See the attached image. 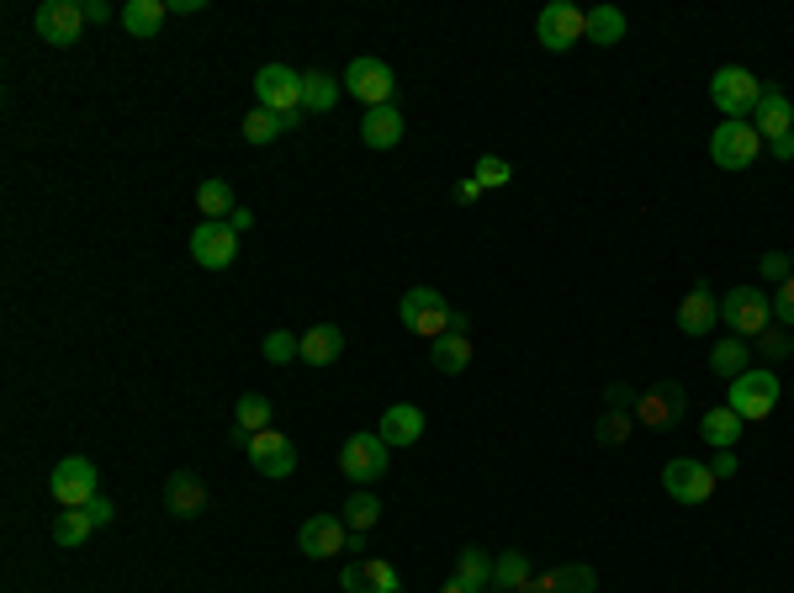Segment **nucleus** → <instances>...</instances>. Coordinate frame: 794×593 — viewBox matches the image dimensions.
I'll use <instances>...</instances> for the list:
<instances>
[{"label": "nucleus", "mask_w": 794, "mask_h": 593, "mask_svg": "<svg viewBox=\"0 0 794 593\" xmlns=\"http://www.w3.org/2000/svg\"><path fill=\"white\" fill-rule=\"evenodd\" d=\"M339 91H344V80H334V74H323V70H308L302 74V112H334Z\"/></svg>", "instance_id": "nucleus-25"}, {"label": "nucleus", "mask_w": 794, "mask_h": 593, "mask_svg": "<svg viewBox=\"0 0 794 593\" xmlns=\"http://www.w3.org/2000/svg\"><path fill=\"white\" fill-rule=\"evenodd\" d=\"M699 434H704L715 451H731V446L742 440V419H736L731 408H710V413L699 419Z\"/></svg>", "instance_id": "nucleus-27"}, {"label": "nucleus", "mask_w": 794, "mask_h": 593, "mask_svg": "<svg viewBox=\"0 0 794 593\" xmlns=\"http://www.w3.org/2000/svg\"><path fill=\"white\" fill-rule=\"evenodd\" d=\"M763 276H769V282H790V276H794V270H790V255L769 249V255H763Z\"/></svg>", "instance_id": "nucleus-43"}, {"label": "nucleus", "mask_w": 794, "mask_h": 593, "mask_svg": "<svg viewBox=\"0 0 794 593\" xmlns=\"http://www.w3.org/2000/svg\"><path fill=\"white\" fill-rule=\"evenodd\" d=\"M477 196H482L477 175H466V181H456V202H477Z\"/></svg>", "instance_id": "nucleus-49"}, {"label": "nucleus", "mask_w": 794, "mask_h": 593, "mask_svg": "<svg viewBox=\"0 0 794 593\" xmlns=\"http://www.w3.org/2000/svg\"><path fill=\"white\" fill-rule=\"evenodd\" d=\"M260 356L270 360V366H287V360H302V334H291V329H276V334H265Z\"/></svg>", "instance_id": "nucleus-36"}, {"label": "nucleus", "mask_w": 794, "mask_h": 593, "mask_svg": "<svg viewBox=\"0 0 794 593\" xmlns=\"http://www.w3.org/2000/svg\"><path fill=\"white\" fill-rule=\"evenodd\" d=\"M398 318H403V329H413L419 339H440V334H451L456 308H451L434 286H409L403 303H398Z\"/></svg>", "instance_id": "nucleus-3"}, {"label": "nucleus", "mask_w": 794, "mask_h": 593, "mask_svg": "<svg viewBox=\"0 0 794 593\" xmlns=\"http://www.w3.org/2000/svg\"><path fill=\"white\" fill-rule=\"evenodd\" d=\"M377 434H382L386 446H413L419 434H424V413L413 403H392L382 413V425H377Z\"/></svg>", "instance_id": "nucleus-21"}, {"label": "nucleus", "mask_w": 794, "mask_h": 593, "mask_svg": "<svg viewBox=\"0 0 794 593\" xmlns=\"http://www.w3.org/2000/svg\"><path fill=\"white\" fill-rule=\"evenodd\" d=\"M769 154H773V160H784V165H790V160H794V133H784V139H773V143H769Z\"/></svg>", "instance_id": "nucleus-46"}, {"label": "nucleus", "mask_w": 794, "mask_h": 593, "mask_svg": "<svg viewBox=\"0 0 794 593\" xmlns=\"http://www.w3.org/2000/svg\"><path fill=\"white\" fill-rule=\"evenodd\" d=\"M620 38H626V11H615V6H594V11H588V43L615 48Z\"/></svg>", "instance_id": "nucleus-30"}, {"label": "nucleus", "mask_w": 794, "mask_h": 593, "mask_svg": "<svg viewBox=\"0 0 794 593\" xmlns=\"http://www.w3.org/2000/svg\"><path fill=\"white\" fill-rule=\"evenodd\" d=\"M228 228H234V234H249V228H255V213H249V207H234Z\"/></svg>", "instance_id": "nucleus-47"}, {"label": "nucleus", "mask_w": 794, "mask_h": 593, "mask_svg": "<svg viewBox=\"0 0 794 593\" xmlns=\"http://www.w3.org/2000/svg\"><path fill=\"white\" fill-rule=\"evenodd\" d=\"M757 95H763V80H752V70L742 64H725L710 80V101L725 112V122H746V112H757Z\"/></svg>", "instance_id": "nucleus-5"}, {"label": "nucleus", "mask_w": 794, "mask_h": 593, "mask_svg": "<svg viewBox=\"0 0 794 593\" xmlns=\"http://www.w3.org/2000/svg\"><path fill=\"white\" fill-rule=\"evenodd\" d=\"M403 112L398 106H371L361 117V143L365 149H398V139H403Z\"/></svg>", "instance_id": "nucleus-20"}, {"label": "nucleus", "mask_w": 794, "mask_h": 593, "mask_svg": "<svg viewBox=\"0 0 794 593\" xmlns=\"http://www.w3.org/2000/svg\"><path fill=\"white\" fill-rule=\"evenodd\" d=\"M234 186L228 181H202L196 186V213H202V223H228L234 217Z\"/></svg>", "instance_id": "nucleus-24"}, {"label": "nucleus", "mask_w": 794, "mask_h": 593, "mask_svg": "<svg viewBox=\"0 0 794 593\" xmlns=\"http://www.w3.org/2000/svg\"><path fill=\"white\" fill-rule=\"evenodd\" d=\"M546 583H551V593H594V589H599L594 568H582V562H567V568H556Z\"/></svg>", "instance_id": "nucleus-33"}, {"label": "nucleus", "mask_w": 794, "mask_h": 593, "mask_svg": "<svg viewBox=\"0 0 794 593\" xmlns=\"http://www.w3.org/2000/svg\"><path fill=\"white\" fill-rule=\"evenodd\" d=\"M392 456V446H386L377 429H361V434H350L344 440V451H339V472L350 477V482H361V488H371L377 477H386V461Z\"/></svg>", "instance_id": "nucleus-4"}, {"label": "nucleus", "mask_w": 794, "mask_h": 593, "mask_svg": "<svg viewBox=\"0 0 794 593\" xmlns=\"http://www.w3.org/2000/svg\"><path fill=\"white\" fill-rule=\"evenodd\" d=\"M249 467L270 482H281V477L297 472V446L281 429H260V434H249Z\"/></svg>", "instance_id": "nucleus-12"}, {"label": "nucleus", "mask_w": 794, "mask_h": 593, "mask_svg": "<svg viewBox=\"0 0 794 593\" xmlns=\"http://www.w3.org/2000/svg\"><path fill=\"white\" fill-rule=\"evenodd\" d=\"M192 255L202 270H228L239 255V234L228 223H196L192 228Z\"/></svg>", "instance_id": "nucleus-14"}, {"label": "nucleus", "mask_w": 794, "mask_h": 593, "mask_svg": "<svg viewBox=\"0 0 794 593\" xmlns=\"http://www.w3.org/2000/svg\"><path fill=\"white\" fill-rule=\"evenodd\" d=\"M678 419H683V387L678 381H657L647 392H636V425L673 429Z\"/></svg>", "instance_id": "nucleus-15"}, {"label": "nucleus", "mask_w": 794, "mask_h": 593, "mask_svg": "<svg viewBox=\"0 0 794 593\" xmlns=\"http://www.w3.org/2000/svg\"><path fill=\"white\" fill-rule=\"evenodd\" d=\"M508 175H514V170H508V160H498V154H482L477 160V186L487 191V186H508Z\"/></svg>", "instance_id": "nucleus-39"}, {"label": "nucleus", "mask_w": 794, "mask_h": 593, "mask_svg": "<svg viewBox=\"0 0 794 593\" xmlns=\"http://www.w3.org/2000/svg\"><path fill=\"white\" fill-rule=\"evenodd\" d=\"M725 408H731L742 425L769 419L773 408H778V377H773V371H752V366H746L736 381H725Z\"/></svg>", "instance_id": "nucleus-2"}, {"label": "nucleus", "mask_w": 794, "mask_h": 593, "mask_svg": "<svg viewBox=\"0 0 794 593\" xmlns=\"http://www.w3.org/2000/svg\"><path fill=\"white\" fill-rule=\"evenodd\" d=\"M85 514H91V524H112V520H117V503L101 499V493H96V499L85 503Z\"/></svg>", "instance_id": "nucleus-44"}, {"label": "nucleus", "mask_w": 794, "mask_h": 593, "mask_svg": "<svg viewBox=\"0 0 794 593\" xmlns=\"http://www.w3.org/2000/svg\"><path fill=\"white\" fill-rule=\"evenodd\" d=\"M91 530H96V524H91L85 509H59V520H53V541H59V546H85V541H91Z\"/></svg>", "instance_id": "nucleus-32"}, {"label": "nucleus", "mask_w": 794, "mask_h": 593, "mask_svg": "<svg viewBox=\"0 0 794 593\" xmlns=\"http://www.w3.org/2000/svg\"><path fill=\"white\" fill-rule=\"evenodd\" d=\"M752 127L763 133V143L794 133V106H790V95L778 91V85H763V95H757V112H752Z\"/></svg>", "instance_id": "nucleus-17"}, {"label": "nucleus", "mask_w": 794, "mask_h": 593, "mask_svg": "<svg viewBox=\"0 0 794 593\" xmlns=\"http://www.w3.org/2000/svg\"><path fill=\"white\" fill-rule=\"evenodd\" d=\"M440 593H477V589H466L461 577H451V583H445V589H440Z\"/></svg>", "instance_id": "nucleus-51"}, {"label": "nucleus", "mask_w": 794, "mask_h": 593, "mask_svg": "<svg viewBox=\"0 0 794 593\" xmlns=\"http://www.w3.org/2000/svg\"><path fill=\"white\" fill-rule=\"evenodd\" d=\"M715 324H721V303H715V292H710V286H694V292L683 297V308H678V329L694 334V339H710Z\"/></svg>", "instance_id": "nucleus-19"}, {"label": "nucleus", "mask_w": 794, "mask_h": 593, "mask_svg": "<svg viewBox=\"0 0 794 593\" xmlns=\"http://www.w3.org/2000/svg\"><path fill=\"white\" fill-rule=\"evenodd\" d=\"M529 583V556L525 551H504L498 562H493V589L498 593H519Z\"/></svg>", "instance_id": "nucleus-31"}, {"label": "nucleus", "mask_w": 794, "mask_h": 593, "mask_svg": "<svg viewBox=\"0 0 794 593\" xmlns=\"http://www.w3.org/2000/svg\"><path fill=\"white\" fill-rule=\"evenodd\" d=\"M32 27H38V38L53 48H70L80 43V32H85V6L80 0H43L38 6V17H32Z\"/></svg>", "instance_id": "nucleus-10"}, {"label": "nucleus", "mask_w": 794, "mask_h": 593, "mask_svg": "<svg viewBox=\"0 0 794 593\" xmlns=\"http://www.w3.org/2000/svg\"><path fill=\"white\" fill-rule=\"evenodd\" d=\"M773 324H778V329H794V276L778 282V292H773Z\"/></svg>", "instance_id": "nucleus-40"}, {"label": "nucleus", "mask_w": 794, "mask_h": 593, "mask_svg": "<svg viewBox=\"0 0 794 593\" xmlns=\"http://www.w3.org/2000/svg\"><path fill=\"white\" fill-rule=\"evenodd\" d=\"M430 360H434V371L440 377H461L466 366H472V339L466 334H440V339H430Z\"/></svg>", "instance_id": "nucleus-22"}, {"label": "nucleus", "mask_w": 794, "mask_h": 593, "mask_svg": "<svg viewBox=\"0 0 794 593\" xmlns=\"http://www.w3.org/2000/svg\"><path fill=\"white\" fill-rule=\"evenodd\" d=\"M535 38H540V48H551V53H567L573 43L588 38V11H578L573 0H551V6L540 11V22H535Z\"/></svg>", "instance_id": "nucleus-8"}, {"label": "nucleus", "mask_w": 794, "mask_h": 593, "mask_svg": "<svg viewBox=\"0 0 794 593\" xmlns=\"http://www.w3.org/2000/svg\"><path fill=\"white\" fill-rule=\"evenodd\" d=\"M234 413H239V429H244V434H260V429L270 425V398H260V392H244Z\"/></svg>", "instance_id": "nucleus-37"}, {"label": "nucleus", "mask_w": 794, "mask_h": 593, "mask_svg": "<svg viewBox=\"0 0 794 593\" xmlns=\"http://www.w3.org/2000/svg\"><path fill=\"white\" fill-rule=\"evenodd\" d=\"M255 106L287 117V133H291V127L302 122V74L287 70V64H265V70L255 74Z\"/></svg>", "instance_id": "nucleus-1"}, {"label": "nucleus", "mask_w": 794, "mask_h": 593, "mask_svg": "<svg viewBox=\"0 0 794 593\" xmlns=\"http://www.w3.org/2000/svg\"><path fill=\"white\" fill-rule=\"evenodd\" d=\"M287 133V117H276V112H265V106H255L249 117H244V143H276Z\"/></svg>", "instance_id": "nucleus-35"}, {"label": "nucleus", "mask_w": 794, "mask_h": 593, "mask_svg": "<svg viewBox=\"0 0 794 593\" xmlns=\"http://www.w3.org/2000/svg\"><path fill=\"white\" fill-rule=\"evenodd\" d=\"M721 318L731 324V334L757 339V334L773 324V297L769 292H757V286H731V292L721 297Z\"/></svg>", "instance_id": "nucleus-6"}, {"label": "nucleus", "mask_w": 794, "mask_h": 593, "mask_svg": "<svg viewBox=\"0 0 794 593\" xmlns=\"http://www.w3.org/2000/svg\"><path fill=\"white\" fill-rule=\"evenodd\" d=\"M339 520L350 524V530H361V535H365L371 524L382 520V503H377V493H365V488H361V493H350V503H344V514H339Z\"/></svg>", "instance_id": "nucleus-34"}, {"label": "nucleus", "mask_w": 794, "mask_h": 593, "mask_svg": "<svg viewBox=\"0 0 794 593\" xmlns=\"http://www.w3.org/2000/svg\"><path fill=\"white\" fill-rule=\"evenodd\" d=\"M49 488H53V499H59V509H85V503L101 493V477L85 456H64V461L53 467Z\"/></svg>", "instance_id": "nucleus-9"}, {"label": "nucleus", "mask_w": 794, "mask_h": 593, "mask_svg": "<svg viewBox=\"0 0 794 593\" xmlns=\"http://www.w3.org/2000/svg\"><path fill=\"white\" fill-rule=\"evenodd\" d=\"M80 6H85V22H106V17H112L106 0H80Z\"/></svg>", "instance_id": "nucleus-48"}, {"label": "nucleus", "mask_w": 794, "mask_h": 593, "mask_svg": "<svg viewBox=\"0 0 794 593\" xmlns=\"http://www.w3.org/2000/svg\"><path fill=\"white\" fill-rule=\"evenodd\" d=\"M456 577L466 583V589H477V593H493V556L482 546H466L456 556Z\"/></svg>", "instance_id": "nucleus-29"}, {"label": "nucleus", "mask_w": 794, "mask_h": 593, "mask_svg": "<svg viewBox=\"0 0 794 593\" xmlns=\"http://www.w3.org/2000/svg\"><path fill=\"white\" fill-rule=\"evenodd\" d=\"M339 589H344V593H371V577H365V562H350V568L339 572Z\"/></svg>", "instance_id": "nucleus-42"}, {"label": "nucleus", "mask_w": 794, "mask_h": 593, "mask_svg": "<svg viewBox=\"0 0 794 593\" xmlns=\"http://www.w3.org/2000/svg\"><path fill=\"white\" fill-rule=\"evenodd\" d=\"M757 154H763V133L752 122H721L710 133V160L721 170H752Z\"/></svg>", "instance_id": "nucleus-7"}, {"label": "nucleus", "mask_w": 794, "mask_h": 593, "mask_svg": "<svg viewBox=\"0 0 794 593\" xmlns=\"http://www.w3.org/2000/svg\"><path fill=\"white\" fill-rule=\"evenodd\" d=\"M344 91L355 95V101H365V112H371V106H392V91H398V80H392V70H386L382 59L361 53V59L344 70Z\"/></svg>", "instance_id": "nucleus-11"}, {"label": "nucleus", "mask_w": 794, "mask_h": 593, "mask_svg": "<svg viewBox=\"0 0 794 593\" xmlns=\"http://www.w3.org/2000/svg\"><path fill=\"white\" fill-rule=\"evenodd\" d=\"M662 488H668V499H678V503H710V493H715V472H710L704 461L678 456V461L662 467Z\"/></svg>", "instance_id": "nucleus-13"}, {"label": "nucleus", "mask_w": 794, "mask_h": 593, "mask_svg": "<svg viewBox=\"0 0 794 593\" xmlns=\"http://www.w3.org/2000/svg\"><path fill=\"white\" fill-rule=\"evenodd\" d=\"M165 509L175 520H196L202 509H207V482L196 472H169L165 482Z\"/></svg>", "instance_id": "nucleus-18"}, {"label": "nucleus", "mask_w": 794, "mask_h": 593, "mask_svg": "<svg viewBox=\"0 0 794 593\" xmlns=\"http://www.w3.org/2000/svg\"><path fill=\"white\" fill-rule=\"evenodd\" d=\"M519 593H551V583H546V577H529V583H525Z\"/></svg>", "instance_id": "nucleus-50"}, {"label": "nucleus", "mask_w": 794, "mask_h": 593, "mask_svg": "<svg viewBox=\"0 0 794 593\" xmlns=\"http://www.w3.org/2000/svg\"><path fill=\"white\" fill-rule=\"evenodd\" d=\"M757 345H763V356H769V360H784V356H790V334L773 329V324L757 334Z\"/></svg>", "instance_id": "nucleus-41"}, {"label": "nucleus", "mask_w": 794, "mask_h": 593, "mask_svg": "<svg viewBox=\"0 0 794 593\" xmlns=\"http://www.w3.org/2000/svg\"><path fill=\"white\" fill-rule=\"evenodd\" d=\"M790 270H794V255H790Z\"/></svg>", "instance_id": "nucleus-52"}, {"label": "nucleus", "mask_w": 794, "mask_h": 593, "mask_svg": "<svg viewBox=\"0 0 794 593\" xmlns=\"http://www.w3.org/2000/svg\"><path fill=\"white\" fill-rule=\"evenodd\" d=\"M339 350H344V334L334 324H318V329L302 334V360L308 366H329V360H339Z\"/></svg>", "instance_id": "nucleus-26"}, {"label": "nucleus", "mask_w": 794, "mask_h": 593, "mask_svg": "<svg viewBox=\"0 0 794 593\" xmlns=\"http://www.w3.org/2000/svg\"><path fill=\"white\" fill-rule=\"evenodd\" d=\"M350 546V524L339 520V514H313V520H302V530H297V551L302 556H334V551Z\"/></svg>", "instance_id": "nucleus-16"}, {"label": "nucleus", "mask_w": 794, "mask_h": 593, "mask_svg": "<svg viewBox=\"0 0 794 593\" xmlns=\"http://www.w3.org/2000/svg\"><path fill=\"white\" fill-rule=\"evenodd\" d=\"M165 17H169L165 0H127L117 22H122V32H133V38H159Z\"/></svg>", "instance_id": "nucleus-23"}, {"label": "nucleus", "mask_w": 794, "mask_h": 593, "mask_svg": "<svg viewBox=\"0 0 794 593\" xmlns=\"http://www.w3.org/2000/svg\"><path fill=\"white\" fill-rule=\"evenodd\" d=\"M365 577H371V593H398V589H403L398 568H392V562H382V556H371V562H365Z\"/></svg>", "instance_id": "nucleus-38"}, {"label": "nucleus", "mask_w": 794, "mask_h": 593, "mask_svg": "<svg viewBox=\"0 0 794 593\" xmlns=\"http://www.w3.org/2000/svg\"><path fill=\"white\" fill-rule=\"evenodd\" d=\"M746 360H752L746 339H715V345H710V371H715V377H725V381L742 377Z\"/></svg>", "instance_id": "nucleus-28"}, {"label": "nucleus", "mask_w": 794, "mask_h": 593, "mask_svg": "<svg viewBox=\"0 0 794 593\" xmlns=\"http://www.w3.org/2000/svg\"><path fill=\"white\" fill-rule=\"evenodd\" d=\"M710 472H715V482H725V477L742 472V461H736V451H721L715 461H710Z\"/></svg>", "instance_id": "nucleus-45"}]
</instances>
